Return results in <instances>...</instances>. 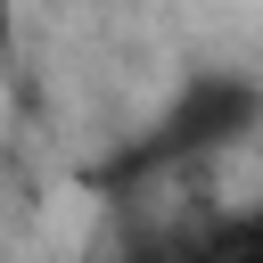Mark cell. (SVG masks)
I'll use <instances>...</instances> for the list:
<instances>
[{"label": "cell", "mask_w": 263, "mask_h": 263, "mask_svg": "<svg viewBox=\"0 0 263 263\" xmlns=\"http://www.w3.org/2000/svg\"><path fill=\"white\" fill-rule=\"evenodd\" d=\"M16 25H25V0H0V66H8V49H16Z\"/></svg>", "instance_id": "1"}]
</instances>
